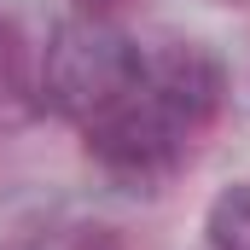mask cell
Segmentation results:
<instances>
[{
  "label": "cell",
  "instance_id": "cell-1",
  "mask_svg": "<svg viewBox=\"0 0 250 250\" xmlns=\"http://www.w3.org/2000/svg\"><path fill=\"white\" fill-rule=\"evenodd\" d=\"M140 64L146 53L123 29L99 18H70L41 53V105H53L70 123H93L140 87Z\"/></svg>",
  "mask_w": 250,
  "mask_h": 250
},
{
  "label": "cell",
  "instance_id": "cell-2",
  "mask_svg": "<svg viewBox=\"0 0 250 250\" xmlns=\"http://www.w3.org/2000/svg\"><path fill=\"white\" fill-rule=\"evenodd\" d=\"M82 128H87V151L99 157V169L117 175V181H128V187L163 181L181 163L187 140H192L146 87H134L128 99H117L105 117H93V123H82Z\"/></svg>",
  "mask_w": 250,
  "mask_h": 250
},
{
  "label": "cell",
  "instance_id": "cell-3",
  "mask_svg": "<svg viewBox=\"0 0 250 250\" xmlns=\"http://www.w3.org/2000/svg\"><path fill=\"white\" fill-rule=\"evenodd\" d=\"M140 87L187 128V134H198V128L209 123L221 111V93H227L215 53H204L192 41H169L163 53H151V59L140 64Z\"/></svg>",
  "mask_w": 250,
  "mask_h": 250
},
{
  "label": "cell",
  "instance_id": "cell-4",
  "mask_svg": "<svg viewBox=\"0 0 250 250\" xmlns=\"http://www.w3.org/2000/svg\"><path fill=\"white\" fill-rule=\"evenodd\" d=\"M29 105H41V59L23 41V29L12 18H0V111L18 117Z\"/></svg>",
  "mask_w": 250,
  "mask_h": 250
},
{
  "label": "cell",
  "instance_id": "cell-5",
  "mask_svg": "<svg viewBox=\"0 0 250 250\" xmlns=\"http://www.w3.org/2000/svg\"><path fill=\"white\" fill-rule=\"evenodd\" d=\"M204 233L215 250H250V181H233L227 192H215Z\"/></svg>",
  "mask_w": 250,
  "mask_h": 250
},
{
  "label": "cell",
  "instance_id": "cell-6",
  "mask_svg": "<svg viewBox=\"0 0 250 250\" xmlns=\"http://www.w3.org/2000/svg\"><path fill=\"white\" fill-rule=\"evenodd\" d=\"M76 250H123V239H117L111 227H82V239H76Z\"/></svg>",
  "mask_w": 250,
  "mask_h": 250
},
{
  "label": "cell",
  "instance_id": "cell-7",
  "mask_svg": "<svg viewBox=\"0 0 250 250\" xmlns=\"http://www.w3.org/2000/svg\"><path fill=\"white\" fill-rule=\"evenodd\" d=\"M76 6H82V18H99V23H111V18H117V12H128L134 0H76Z\"/></svg>",
  "mask_w": 250,
  "mask_h": 250
},
{
  "label": "cell",
  "instance_id": "cell-8",
  "mask_svg": "<svg viewBox=\"0 0 250 250\" xmlns=\"http://www.w3.org/2000/svg\"><path fill=\"white\" fill-rule=\"evenodd\" d=\"M227 6H245V0H227Z\"/></svg>",
  "mask_w": 250,
  "mask_h": 250
}]
</instances>
